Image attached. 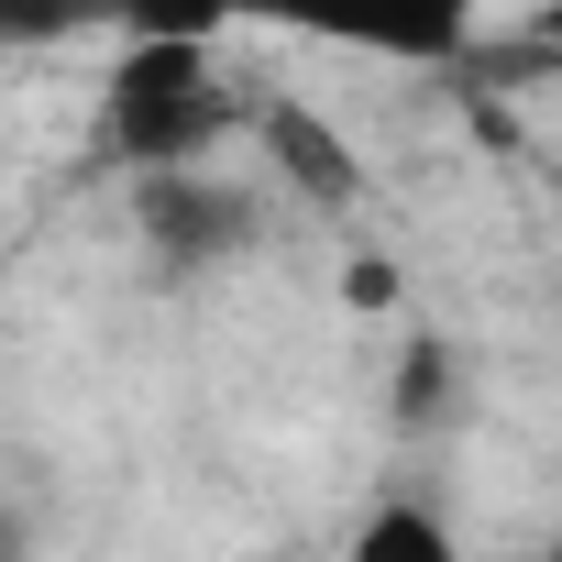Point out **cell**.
I'll use <instances>...</instances> for the list:
<instances>
[{
  "label": "cell",
  "mask_w": 562,
  "mask_h": 562,
  "mask_svg": "<svg viewBox=\"0 0 562 562\" xmlns=\"http://www.w3.org/2000/svg\"><path fill=\"white\" fill-rule=\"evenodd\" d=\"M232 122L221 89V34H133L111 89H100V144L122 166H199Z\"/></svg>",
  "instance_id": "1"
},
{
  "label": "cell",
  "mask_w": 562,
  "mask_h": 562,
  "mask_svg": "<svg viewBox=\"0 0 562 562\" xmlns=\"http://www.w3.org/2000/svg\"><path fill=\"white\" fill-rule=\"evenodd\" d=\"M254 133H265L276 177H288V188H310V210H342V199L364 188V155H353V144H342V133H331L321 111H299V100H276V111H265Z\"/></svg>",
  "instance_id": "2"
},
{
  "label": "cell",
  "mask_w": 562,
  "mask_h": 562,
  "mask_svg": "<svg viewBox=\"0 0 562 562\" xmlns=\"http://www.w3.org/2000/svg\"><path fill=\"white\" fill-rule=\"evenodd\" d=\"M353 551H364V562H386V551H397V562H452V529L419 518V507H375V518L353 529Z\"/></svg>",
  "instance_id": "3"
},
{
  "label": "cell",
  "mask_w": 562,
  "mask_h": 562,
  "mask_svg": "<svg viewBox=\"0 0 562 562\" xmlns=\"http://www.w3.org/2000/svg\"><path fill=\"white\" fill-rule=\"evenodd\" d=\"M342 299H353V310H397V299H408V276H397V265H375V254H364V265H353V276H342Z\"/></svg>",
  "instance_id": "4"
}]
</instances>
